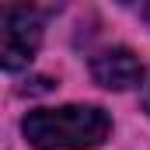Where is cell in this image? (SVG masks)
Instances as JSON below:
<instances>
[{
    "instance_id": "cell-4",
    "label": "cell",
    "mask_w": 150,
    "mask_h": 150,
    "mask_svg": "<svg viewBox=\"0 0 150 150\" xmlns=\"http://www.w3.org/2000/svg\"><path fill=\"white\" fill-rule=\"evenodd\" d=\"M143 105H147V112H150V80L143 84Z\"/></svg>"
},
{
    "instance_id": "cell-2",
    "label": "cell",
    "mask_w": 150,
    "mask_h": 150,
    "mask_svg": "<svg viewBox=\"0 0 150 150\" xmlns=\"http://www.w3.org/2000/svg\"><path fill=\"white\" fill-rule=\"evenodd\" d=\"M42 42V18L32 7H4L0 11V56L7 70H21L32 63Z\"/></svg>"
},
{
    "instance_id": "cell-5",
    "label": "cell",
    "mask_w": 150,
    "mask_h": 150,
    "mask_svg": "<svg viewBox=\"0 0 150 150\" xmlns=\"http://www.w3.org/2000/svg\"><path fill=\"white\" fill-rule=\"evenodd\" d=\"M143 18H147V21H150V4H147V7H143Z\"/></svg>"
},
{
    "instance_id": "cell-3",
    "label": "cell",
    "mask_w": 150,
    "mask_h": 150,
    "mask_svg": "<svg viewBox=\"0 0 150 150\" xmlns=\"http://www.w3.org/2000/svg\"><path fill=\"white\" fill-rule=\"evenodd\" d=\"M91 74H94V80H98L101 87L126 91V87L140 84V74H143V70H140V59H136V52H133V49L115 45V49H105V52H98V56H94Z\"/></svg>"
},
{
    "instance_id": "cell-1",
    "label": "cell",
    "mask_w": 150,
    "mask_h": 150,
    "mask_svg": "<svg viewBox=\"0 0 150 150\" xmlns=\"http://www.w3.org/2000/svg\"><path fill=\"white\" fill-rule=\"evenodd\" d=\"M21 129L38 150H91L108 136L112 122L98 105H63L28 112Z\"/></svg>"
}]
</instances>
